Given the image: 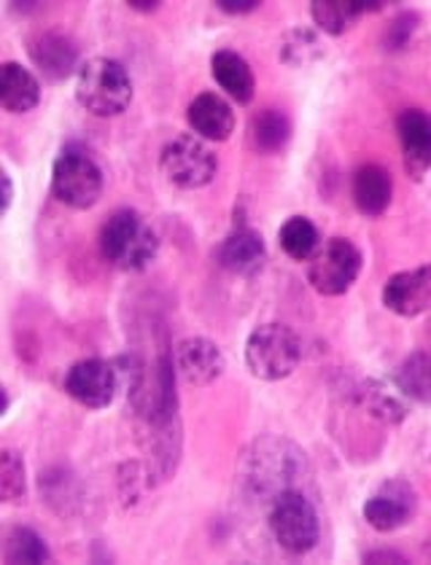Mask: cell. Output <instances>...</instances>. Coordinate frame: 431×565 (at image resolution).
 <instances>
[{
    "mask_svg": "<svg viewBox=\"0 0 431 565\" xmlns=\"http://www.w3.org/2000/svg\"><path fill=\"white\" fill-rule=\"evenodd\" d=\"M386 310L402 318H416L431 310V264L391 275L380 291Z\"/></svg>",
    "mask_w": 431,
    "mask_h": 565,
    "instance_id": "8fae6325",
    "label": "cell"
},
{
    "mask_svg": "<svg viewBox=\"0 0 431 565\" xmlns=\"http://www.w3.org/2000/svg\"><path fill=\"white\" fill-rule=\"evenodd\" d=\"M278 243L283 254L294 262H311L316 250L322 248V237H318L316 224L307 216H292L281 226Z\"/></svg>",
    "mask_w": 431,
    "mask_h": 565,
    "instance_id": "7402d4cb",
    "label": "cell"
},
{
    "mask_svg": "<svg viewBox=\"0 0 431 565\" xmlns=\"http://www.w3.org/2000/svg\"><path fill=\"white\" fill-rule=\"evenodd\" d=\"M216 259H219L227 273L251 278V275L262 273L264 262H267V248H264V239L256 230L238 226V230H232L230 235L221 239Z\"/></svg>",
    "mask_w": 431,
    "mask_h": 565,
    "instance_id": "5bb4252c",
    "label": "cell"
},
{
    "mask_svg": "<svg viewBox=\"0 0 431 565\" xmlns=\"http://www.w3.org/2000/svg\"><path fill=\"white\" fill-rule=\"evenodd\" d=\"M399 143L404 153V170L421 181L431 170V116L421 108H408L397 119Z\"/></svg>",
    "mask_w": 431,
    "mask_h": 565,
    "instance_id": "4fadbf2b",
    "label": "cell"
},
{
    "mask_svg": "<svg viewBox=\"0 0 431 565\" xmlns=\"http://www.w3.org/2000/svg\"><path fill=\"white\" fill-rule=\"evenodd\" d=\"M380 9H383L380 0H369V3L367 0H316L311 6V17L324 33L343 35L345 30L354 28L356 20Z\"/></svg>",
    "mask_w": 431,
    "mask_h": 565,
    "instance_id": "d6986e66",
    "label": "cell"
},
{
    "mask_svg": "<svg viewBox=\"0 0 431 565\" xmlns=\"http://www.w3.org/2000/svg\"><path fill=\"white\" fill-rule=\"evenodd\" d=\"M28 479H24V460L17 450L0 452V495L6 503L24 501Z\"/></svg>",
    "mask_w": 431,
    "mask_h": 565,
    "instance_id": "d4e9b609",
    "label": "cell"
},
{
    "mask_svg": "<svg viewBox=\"0 0 431 565\" xmlns=\"http://www.w3.org/2000/svg\"><path fill=\"white\" fill-rule=\"evenodd\" d=\"M324 57V46H322V39H318L313 30H292V33L283 39L281 44V60L286 65H294V67H305L311 63H316V60Z\"/></svg>",
    "mask_w": 431,
    "mask_h": 565,
    "instance_id": "cb8c5ba5",
    "label": "cell"
},
{
    "mask_svg": "<svg viewBox=\"0 0 431 565\" xmlns=\"http://www.w3.org/2000/svg\"><path fill=\"white\" fill-rule=\"evenodd\" d=\"M292 140V121L281 108H262L251 119V143L262 153H278Z\"/></svg>",
    "mask_w": 431,
    "mask_h": 565,
    "instance_id": "44dd1931",
    "label": "cell"
},
{
    "mask_svg": "<svg viewBox=\"0 0 431 565\" xmlns=\"http://www.w3.org/2000/svg\"><path fill=\"white\" fill-rule=\"evenodd\" d=\"M187 121L195 135L213 140V143H221L235 132V110L224 97L213 95V92H202L189 103Z\"/></svg>",
    "mask_w": 431,
    "mask_h": 565,
    "instance_id": "9a60e30c",
    "label": "cell"
},
{
    "mask_svg": "<svg viewBox=\"0 0 431 565\" xmlns=\"http://www.w3.org/2000/svg\"><path fill=\"white\" fill-rule=\"evenodd\" d=\"M418 495L404 479H388L365 503V520L378 533L399 531L416 518Z\"/></svg>",
    "mask_w": 431,
    "mask_h": 565,
    "instance_id": "9c48e42d",
    "label": "cell"
},
{
    "mask_svg": "<svg viewBox=\"0 0 431 565\" xmlns=\"http://www.w3.org/2000/svg\"><path fill=\"white\" fill-rule=\"evenodd\" d=\"M3 561L6 563H52V550L43 542L33 527L17 525L6 536L3 546Z\"/></svg>",
    "mask_w": 431,
    "mask_h": 565,
    "instance_id": "603a6c76",
    "label": "cell"
},
{
    "mask_svg": "<svg viewBox=\"0 0 431 565\" xmlns=\"http://www.w3.org/2000/svg\"><path fill=\"white\" fill-rule=\"evenodd\" d=\"M416 30H418V14L416 11H404V14H399L397 20L386 28L383 46L388 49V52H402V49L410 44V39Z\"/></svg>",
    "mask_w": 431,
    "mask_h": 565,
    "instance_id": "4316f807",
    "label": "cell"
},
{
    "mask_svg": "<svg viewBox=\"0 0 431 565\" xmlns=\"http://www.w3.org/2000/svg\"><path fill=\"white\" fill-rule=\"evenodd\" d=\"M361 398H365L367 409L372 413L375 417H380V420L386 423H399L404 415V404L399 402L393 393H388L386 388H380V385L375 383H367L365 391H361Z\"/></svg>",
    "mask_w": 431,
    "mask_h": 565,
    "instance_id": "484cf974",
    "label": "cell"
},
{
    "mask_svg": "<svg viewBox=\"0 0 431 565\" xmlns=\"http://www.w3.org/2000/svg\"><path fill=\"white\" fill-rule=\"evenodd\" d=\"M267 525L273 539L288 555H307L322 536V520H318L313 501L299 488L281 490L270 503Z\"/></svg>",
    "mask_w": 431,
    "mask_h": 565,
    "instance_id": "277c9868",
    "label": "cell"
},
{
    "mask_svg": "<svg viewBox=\"0 0 431 565\" xmlns=\"http://www.w3.org/2000/svg\"><path fill=\"white\" fill-rule=\"evenodd\" d=\"M103 186H106V178L86 146L67 143L60 149L52 168V194L57 196V202L73 211H86L97 205Z\"/></svg>",
    "mask_w": 431,
    "mask_h": 565,
    "instance_id": "3957f363",
    "label": "cell"
},
{
    "mask_svg": "<svg viewBox=\"0 0 431 565\" xmlns=\"http://www.w3.org/2000/svg\"><path fill=\"white\" fill-rule=\"evenodd\" d=\"M172 364H176L178 377L195 388H206V385L216 383L227 370L221 348L206 337H189V340L178 342L172 350Z\"/></svg>",
    "mask_w": 431,
    "mask_h": 565,
    "instance_id": "30bf717a",
    "label": "cell"
},
{
    "mask_svg": "<svg viewBox=\"0 0 431 565\" xmlns=\"http://www.w3.org/2000/svg\"><path fill=\"white\" fill-rule=\"evenodd\" d=\"M28 54L49 82H65L78 67V46L60 30H41L28 41Z\"/></svg>",
    "mask_w": 431,
    "mask_h": 565,
    "instance_id": "7c38bea8",
    "label": "cell"
},
{
    "mask_svg": "<svg viewBox=\"0 0 431 565\" xmlns=\"http://www.w3.org/2000/svg\"><path fill=\"white\" fill-rule=\"evenodd\" d=\"M129 9L135 11H157L159 9V0H129Z\"/></svg>",
    "mask_w": 431,
    "mask_h": 565,
    "instance_id": "4dcf8cb0",
    "label": "cell"
},
{
    "mask_svg": "<svg viewBox=\"0 0 431 565\" xmlns=\"http://www.w3.org/2000/svg\"><path fill=\"white\" fill-rule=\"evenodd\" d=\"M76 100L101 119L125 114L133 103V78L127 67L108 57L86 60L76 76Z\"/></svg>",
    "mask_w": 431,
    "mask_h": 565,
    "instance_id": "7a4b0ae2",
    "label": "cell"
},
{
    "mask_svg": "<svg viewBox=\"0 0 431 565\" xmlns=\"http://www.w3.org/2000/svg\"><path fill=\"white\" fill-rule=\"evenodd\" d=\"M211 73L221 89L232 97L235 103H251L254 100V92H256V78L251 65L240 57L238 52H216L211 57Z\"/></svg>",
    "mask_w": 431,
    "mask_h": 565,
    "instance_id": "ac0fdd59",
    "label": "cell"
},
{
    "mask_svg": "<svg viewBox=\"0 0 431 565\" xmlns=\"http://www.w3.org/2000/svg\"><path fill=\"white\" fill-rule=\"evenodd\" d=\"M11 200H14V186H11V175L3 173V213H9Z\"/></svg>",
    "mask_w": 431,
    "mask_h": 565,
    "instance_id": "f546056e",
    "label": "cell"
},
{
    "mask_svg": "<svg viewBox=\"0 0 431 565\" xmlns=\"http://www.w3.org/2000/svg\"><path fill=\"white\" fill-rule=\"evenodd\" d=\"M393 181L391 173L380 164H361L354 175V202L369 218L383 216L391 205Z\"/></svg>",
    "mask_w": 431,
    "mask_h": 565,
    "instance_id": "2e32d148",
    "label": "cell"
},
{
    "mask_svg": "<svg viewBox=\"0 0 431 565\" xmlns=\"http://www.w3.org/2000/svg\"><path fill=\"white\" fill-rule=\"evenodd\" d=\"M365 563H404V557L393 550H378L365 555Z\"/></svg>",
    "mask_w": 431,
    "mask_h": 565,
    "instance_id": "f1b7e54d",
    "label": "cell"
},
{
    "mask_svg": "<svg viewBox=\"0 0 431 565\" xmlns=\"http://www.w3.org/2000/svg\"><path fill=\"white\" fill-rule=\"evenodd\" d=\"M393 383L402 396L431 407V353L427 350L410 353L393 372Z\"/></svg>",
    "mask_w": 431,
    "mask_h": 565,
    "instance_id": "ffe728a7",
    "label": "cell"
},
{
    "mask_svg": "<svg viewBox=\"0 0 431 565\" xmlns=\"http://www.w3.org/2000/svg\"><path fill=\"white\" fill-rule=\"evenodd\" d=\"M122 377L116 364L103 359L76 361L65 374V393L82 407L103 409L116 398Z\"/></svg>",
    "mask_w": 431,
    "mask_h": 565,
    "instance_id": "ba28073f",
    "label": "cell"
},
{
    "mask_svg": "<svg viewBox=\"0 0 431 565\" xmlns=\"http://www.w3.org/2000/svg\"><path fill=\"white\" fill-rule=\"evenodd\" d=\"M159 170L178 189H202L219 173V159L195 135H178L159 153Z\"/></svg>",
    "mask_w": 431,
    "mask_h": 565,
    "instance_id": "52a82bcc",
    "label": "cell"
},
{
    "mask_svg": "<svg viewBox=\"0 0 431 565\" xmlns=\"http://www.w3.org/2000/svg\"><path fill=\"white\" fill-rule=\"evenodd\" d=\"M103 259L125 273H144L159 254V237L138 211L122 207L101 230Z\"/></svg>",
    "mask_w": 431,
    "mask_h": 565,
    "instance_id": "6da1fadb",
    "label": "cell"
},
{
    "mask_svg": "<svg viewBox=\"0 0 431 565\" xmlns=\"http://www.w3.org/2000/svg\"><path fill=\"white\" fill-rule=\"evenodd\" d=\"M41 103V84L20 63H3L0 67V106L9 114H28Z\"/></svg>",
    "mask_w": 431,
    "mask_h": 565,
    "instance_id": "e0dca14e",
    "label": "cell"
},
{
    "mask_svg": "<svg viewBox=\"0 0 431 565\" xmlns=\"http://www.w3.org/2000/svg\"><path fill=\"white\" fill-rule=\"evenodd\" d=\"M361 267H365L361 250L350 239L332 237L307 264V282L322 297H343L361 275Z\"/></svg>",
    "mask_w": 431,
    "mask_h": 565,
    "instance_id": "8992f818",
    "label": "cell"
},
{
    "mask_svg": "<svg viewBox=\"0 0 431 565\" xmlns=\"http://www.w3.org/2000/svg\"><path fill=\"white\" fill-rule=\"evenodd\" d=\"M302 361V342L292 329L283 323H262V327L251 331L249 342H245V364L254 377L275 380L288 377Z\"/></svg>",
    "mask_w": 431,
    "mask_h": 565,
    "instance_id": "5b68a950",
    "label": "cell"
},
{
    "mask_svg": "<svg viewBox=\"0 0 431 565\" xmlns=\"http://www.w3.org/2000/svg\"><path fill=\"white\" fill-rule=\"evenodd\" d=\"M216 6H219L224 14L240 17V14H251V11H256L262 3H259V0H216Z\"/></svg>",
    "mask_w": 431,
    "mask_h": 565,
    "instance_id": "83f0119b",
    "label": "cell"
}]
</instances>
